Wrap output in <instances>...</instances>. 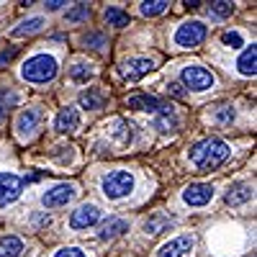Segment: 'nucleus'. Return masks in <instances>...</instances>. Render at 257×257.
<instances>
[{
	"instance_id": "obj_1",
	"label": "nucleus",
	"mask_w": 257,
	"mask_h": 257,
	"mask_svg": "<svg viewBox=\"0 0 257 257\" xmlns=\"http://www.w3.org/2000/svg\"><path fill=\"white\" fill-rule=\"evenodd\" d=\"M231 155V147L219 139V137H206L201 142H196L188 152V160L193 162L196 170H216L219 165H224Z\"/></svg>"
},
{
	"instance_id": "obj_2",
	"label": "nucleus",
	"mask_w": 257,
	"mask_h": 257,
	"mask_svg": "<svg viewBox=\"0 0 257 257\" xmlns=\"http://www.w3.org/2000/svg\"><path fill=\"white\" fill-rule=\"evenodd\" d=\"M57 70H59V64L52 54H34L24 62L21 77L26 82H34V85H47L57 77Z\"/></svg>"
},
{
	"instance_id": "obj_3",
	"label": "nucleus",
	"mask_w": 257,
	"mask_h": 257,
	"mask_svg": "<svg viewBox=\"0 0 257 257\" xmlns=\"http://www.w3.org/2000/svg\"><path fill=\"white\" fill-rule=\"evenodd\" d=\"M100 190L105 198L111 201H118V198H126L128 193L134 190V175L128 170H113V173L103 175L100 180Z\"/></svg>"
},
{
	"instance_id": "obj_4",
	"label": "nucleus",
	"mask_w": 257,
	"mask_h": 257,
	"mask_svg": "<svg viewBox=\"0 0 257 257\" xmlns=\"http://www.w3.org/2000/svg\"><path fill=\"white\" fill-rule=\"evenodd\" d=\"M206 36H208V26L203 24V21H185V24L178 26L173 41L183 49H193V47H198Z\"/></svg>"
},
{
	"instance_id": "obj_5",
	"label": "nucleus",
	"mask_w": 257,
	"mask_h": 257,
	"mask_svg": "<svg viewBox=\"0 0 257 257\" xmlns=\"http://www.w3.org/2000/svg\"><path fill=\"white\" fill-rule=\"evenodd\" d=\"M180 85L196 90V93H203V90L216 85V77H213L206 67H201V64H188V67H183V72H180Z\"/></svg>"
},
{
	"instance_id": "obj_6",
	"label": "nucleus",
	"mask_w": 257,
	"mask_h": 257,
	"mask_svg": "<svg viewBox=\"0 0 257 257\" xmlns=\"http://www.w3.org/2000/svg\"><path fill=\"white\" fill-rule=\"evenodd\" d=\"M75 196H77V185H72V183H57L54 188H49L44 196H41V203H44L47 208H62V206H67Z\"/></svg>"
},
{
	"instance_id": "obj_7",
	"label": "nucleus",
	"mask_w": 257,
	"mask_h": 257,
	"mask_svg": "<svg viewBox=\"0 0 257 257\" xmlns=\"http://www.w3.org/2000/svg\"><path fill=\"white\" fill-rule=\"evenodd\" d=\"M103 216V211L95 206V203H82L72 211V216H70V229L80 231V229H88V226H95Z\"/></svg>"
},
{
	"instance_id": "obj_8",
	"label": "nucleus",
	"mask_w": 257,
	"mask_h": 257,
	"mask_svg": "<svg viewBox=\"0 0 257 257\" xmlns=\"http://www.w3.org/2000/svg\"><path fill=\"white\" fill-rule=\"evenodd\" d=\"M24 178H18L13 173H0V206H8L16 198H21L24 193Z\"/></svg>"
},
{
	"instance_id": "obj_9",
	"label": "nucleus",
	"mask_w": 257,
	"mask_h": 257,
	"mask_svg": "<svg viewBox=\"0 0 257 257\" xmlns=\"http://www.w3.org/2000/svg\"><path fill=\"white\" fill-rule=\"evenodd\" d=\"M213 198V185L211 183H190L183 190V201L188 206H206Z\"/></svg>"
},
{
	"instance_id": "obj_10",
	"label": "nucleus",
	"mask_w": 257,
	"mask_h": 257,
	"mask_svg": "<svg viewBox=\"0 0 257 257\" xmlns=\"http://www.w3.org/2000/svg\"><path fill=\"white\" fill-rule=\"evenodd\" d=\"M152 70H155V62L149 57H134V59H126L121 64V75L126 80H139V77H144L147 72H152Z\"/></svg>"
},
{
	"instance_id": "obj_11",
	"label": "nucleus",
	"mask_w": 257,
	"mask_h": 257,
	"mask_svg": "<svg viewBox=\"0 0 257 257\" xmlns=\"http://www.w3.org/2000/svg\"><path fill=\"white\" fill-rule=\"evenodd\" d=\"M193 237L190 234H183V237H175V239H170V242H165L162 247H160V252H157V257H185L190 249H193Z\"/></svg>"
},
{
	"instance_id": "obj_12",
	"label": "nucleus",
	"mask_w": 257,
	"mask_h": 257,
	"mask_svg": "<svg viewBox=\"0 0 257 257\" xmlns=\"http://www.w3.org/2000/svg\"><path fill=\"white\" fill-rule=\"evenodd\" d=\"M41 121V113L36 108H26V111H21V116L16 118V134L21 139H31L34 132H36V126Z\"/></svg>"
},
{
	"instance_id": "obj_13",
	"label": "nucleus",
	"mask_w": 257,
	"mask_h": 257,
	"mask_svg": "<svg viewBox=\"0 0 257 257\" xmlns=\"http://www.w3.org/2000/svg\"><path fill=\"white\" fill-rule=\"evenodd\" d=\"M126 105H128V108H134V111L160 113L167 103H165V100H160V98H155V95H132V98L126 100Z\"/></svg>"
},
{
	"instance_id": "obj_14",
	"label": "nucleus",
	"mask_w": 257,
	"mask_h": 257,
	"mask_svg": "<svg viewBox=\"0 0 257 257\" xmlns=\"http://www.w3.org/2000/svg\"><path fill=\"white\" fill-rule=\"evenodd\" d=\"M54 128L57 132H75V128H80V113L77 108H72V105H67V108H62L54 118Z\"/></svg>"
},
{
	"instance_id": "obj_15",
	"label": "nucleus",
	"mask_w": 257,
	"mask_h": 257,
	"mask_svg": "<svg viewBox=\"0 0 257 257\" xmlns=\"http://www.w3.org/2000/svg\"><path fill=\"white\" fill-rule=\"evenodd\" d=\"M249 198H252V185H249V183H234V185H229L226 196H224V201H226L229 206H242V203H247Z\"/></svg>"
},
{
	"instance_id": "obj_16",
	"label": "nucleus",
	"mask_w": 257,
	"mask_h": 257,
	"mask_svg": "<svg viewBox=\"0 0 257 257\" xmlns=\"http://www.w3.org/2000/svg\"><path fill=\"white\" fill-rule=\"evenodd\" d=\"M126 231H128V221L126 219H108L100 226L98 237L103 242H108V239H116V237H121V234H126Z\"/></svg>"
},
{
	"instance_id": "obj_17",
	"label": "nucleus",
	"mask_w": 257,
	"mask_h": 257,
	"mask_svg": "<svg viewBox=\"0 0 257 257\" xmlns=\"http://www.w3.org/2000/svg\"><path fill=\"white\" fill-rule=\"evenodd\" d=\"M103 103H105V93L100 88H88L85 93H80V105L85 111H98L103 108Z\"/></svg>"
},
{
	"instance_id": "obj_18",
	"label": "nucleus",
	"mask_w": 257,
	"mask_h": 257,
	"mask_svg": "<svg viewBox=\"0 0 257 257\" xmlns=\"http://www.w3.org/2000/svg\"><path fill=\"white\" fill-rule=\"evenodd\" d=\"M237 70H239L242 75H247V77H252V75L257 72V47H254V44L242 52V57L237 59Z\"/></svg>"
},
{
	"instance_id": "obj_19",
	"label": "nucleus",
	"mask_w": 257,
	"mask_h": 257,
	"mask_svg": "<svg viewBox=\"0 0 257 257\" xmlns=\"http://www.w3.org/2000/svg\"><path fill=\"white\" fill-rule=\"evenodd\" d=\"M155 126L160 128V132H175L178 128V116H175V111H173V105H165V108L160 111V113H155Z\"/></svg>"
},
{
	"instance_id": "obj_20",
	"label": "nucleus",
	"mask_w": 257,
	"mask_h": 257,
	"mask_svg": "<svg viewBox=\"0 0 257 257\" xmlns=\"http://www.w3.org/2000/svg\"><path fill=\"white\" fill-rule=\"evenodd\" d=\"M21 254H24V242L18 237L8 234V237L0 239V257H21Z\"/></svg>"
},
{
	"instance_id": "obj_21",
	"label": "nucleus",
	"mask_w": 257,
	"mask_h": 257,
	"mask_svg": "<svg viewBox=\"0 0 257 257\" xmlns=\"http://www.w3.org/2000/svg\"><path fill=\"white\" fill-rule=\"evenodd\" d=\"M44 29V18H39V16H34V18H26V21H21V24L13 29V36H31V34H36V31H41Z\"/></svg>"
},
{
	"instance_id": "obj_22",
	"label": "nucleus",
	"mask_w": 257,
	"mask_h": 257,
	"mask_svg": "<svg viewBox=\"0 0 257 257\" xmlns=\"http://www.w3.org/2000/svg\"><path fill=\"white\" fill-rule=\"evenodd\" d=\"M88 18H90V6L88 3H77L64 13V21H67V24H82V21H88Z\"/></svg>"
},
{
	"instance_id": "obj_23",
	"label": "nucleus",
	"mask_w": 257,
	"mask_h": 257,
	"mask_svg": "<svg viewBox=\"0 0 257 257\" xmlns=\"http://www.w3.org/2000/svg\"><path fill=\"white\" fill-rule=\"evenodd\" d=\"M70 77L75 82H88V80L95 77V67L93 64H85V62H77L75 67H70Z\"/></svg>"
},
{
	"instance_id": "obj_24",
	"label": "nucleus",
	"mask_w": 257,
	"mask_h": 257,
	"mask_svg": "<svg viewBox=\"0 0 257 257\" xmlns=\"http://www.w3.org/2000/svg\"><path fill=\"white\" fill-rule=\"evenodd\" d=\"M105 21H108V26H116V29H123V26H128V13L126 11H121V8H116V6H111V8H105Z\"/></svg>"
},
{
	"instance_id": "obj_25",
	"label": "nucleus",
	"mask_w": 257,
	"mask_h": 257,
	"mask_svg": "<svg viewBox=\"0 0 257 257\" xmlns=\"http://www.w3.org/2000/svg\"><path fill=\"white\" fill-rule=\"evenodd\" d=\"M18 103V95L13 93V90H0V123L6 121V116H8V111L13 108V105Z\"/></svg>"
},
{
	"instance_id": "obj_26",
	"label": "nucleus",
	"mask_w": 257,
	"mask_h": 257,
	"mask_svg": "<svg viewBox=\"0 0 257 257\" xmlns=\"http://www.w3.org/2000/svg\"><path fill=\"white\" fill-rule=\"evenodd\" d=\"M170 226H173V221H170L167 216H152L144 221V231L147 234H160V231H167Z\"/></svg>"
},
{
	"instance_id": "obj_27",
	"label": "nucleus",
	"mask_w": 257,
	"mask_h": 257,
	"mask_svg": "<svg viewBox=\"0 0 257 257\" xmlns=\"http://www.w3.org/2000/svg\"><path fill=\"white\" fill-rule=\"evenodd\" d=\"M211 118H213V123H219V126H229L234 121V108L231 105H216L213 113H211Z\"/></svg>"
},
{
	"instance_id": "obj_28",
	"label": "nucleus",
	"mask_w": 257,
	"mask_h": 257,
	"mask_svg": "<svg viewBox=\"0 0 257 257\" xmlns=\"http://www.w3.org/2000/svg\"><path fill=\"white\" fill-rule=\"evenodd\" d=\"M167 0H152V3H149V0H147V3H142L139 6V11L144 13V16H149V18H152V16H160V13H165L167 11Z\"/></svg>"
},
{
	"instance_id": "obj_29",
	"label": "nucleus",
	"mask_w": 257,
	"mask_h": 257,
	"mask_svg": "<svg viewBox=\"0 0 257 257\" xmlns=\"http://www.w3.org/2000/svg\"><path fill=\"white\" fill-rule=\"evenodd\" d=\"M221 44L229 47V49H239V47H244V39H242L239 31H224L221 34Z\"/></svg>"
},
{
	"instance_id": "obj_30",
	"label": "nucleus",
	"mask_w": 257,
	"mask_h": 257,
	"mask_svg": "<svg viewBox=\"0 0 257 257\" xmlns=\"http://www.w3.org/2000/svg\"><path fill=\"white\" fill-rule=\"evenodd\" d=\"M82 44L90 47V49H103V47H105V34H100V31L85 34V36H82Z\"/></svg>"
},
{
	"instance_id": "obj_31",
	"label": "nucleus",
	"mask_w": 257,
	"mask_h": 257,
	"mask_svg": "<svg viewBox=\"0 0 257 257\" xmlns=\"http://www.w3.org/2000/svg\"><path fill=\"white\" fill-rule=\"evenodd\" d=\"M231 11H234V6H231V3H226V0L211 3V16H216V18H226V16H231Z\"/></svg>"
},
{
	"instance_id": "obj_32",
	"label": "nucleus",
	"mask_w": 257,
	"mask_h": 257,
	"mask_svg": "<svg viewBox=\"0 0 257 257\" xmlns=\"http://www.w3.org/2000/svg\"><path fill=\"white\" fill-rule=\"evenodd\" d=\"M54 257H88L80 247H62L59 252H54Z\"/></svg>"
},
{
	"instance_id": "obj_33",
	"label": "nucleus",
	"mask_w": 257,
	"mask_h": 257,
	"mask_svg": "<svg viewBox=\"0 0 257 257\" xmlns=\"http://www.w3.org/2000/svg\"><path fill=\"white\" fill-rule=\"evenodd\" d=\"M116 126H118V128H116L113 134H116V137H118L123 144H126V142H132V132H126V128H132V126H126L123 121H116Z\"/></svg>"
},
{
	"instance_id": "obj_34",
	"label": "nucleus",
	"mask_w": 257,
	"mask_h": 257,
	"mask_svg": "<svg viewBox=\"0 0 257 257\" xmlns=\"http://www.w3.org/2000/svg\"><path fill=\"white\" fill-rule=\"evenodd\" d=\"M16 54H18V49H16V47H8V49L0 52V67H3V64H11V62L16 59Z\"/></svg>"
},
{
	"instance_id": "obj_35",
	"label": "nucleus",
	"mask_w": 257,
	"mask_h": 257,
	"mask_svg": "<svg viewBox=\"0 0 257 257\" xmlns=\"http://www.w3.org/2000/svg\"><path fill=\"white\" fill-rule=\"evenodd\" d=\"M59 152H54V157L59 160V162H70L72 160V147H57Z\"/></svg>"
},
{
	"instance_id": "obj_36",
	"label": "nucleus",
	"mask_w": 257,
	"mask_h": 257,
	"mask_svg": "<svg viewBox=\"0 0 257 257\" xmlns=\"http://www.w3.org/2000/svg\"><path fill=\"white\" fill-rule=\"evenodd\" d=\"M167 93L175 95V98H185V88H183L180 82H170V85H167Z\"/></svg>"
},
{
	"instance_id": "obj_37",
	"label": "nucleus",
	"mask_w": 257,
	"mask_h": 257,
	"mask_svg": "<svg viewBox=\"0 0 257 257\" xmlns=\"http://www.w3.org/2000/svg\"><path fill=\"white\" fill-rule=\"evenodd\" d=\"M49 221H52V219L47 216V213H36V216L31 219V224H34L36 229H41V226H49Z\"/></svg>"
},
{
	"instance_id": "obj_38",
	"label": "nucleus",
	"mask_w": 257,
	"mask_h": 257,
	"mask_svg": "<svg viewBox=\"0 0 257 257\" xmlns=\"http://www.w3.org/2000/svg\"><path fill=\"white\" fill-rule=\"evenodd\" d=\"M62 6H67V3H64V0H49V3H47V11H59Z\"/></svg>"
},
{
	"instance_id": "obj_39",
	"label": "nucleus",
	"mask_w": 257,
	"mask_h": 257,
	"mask_svg": "<svg viewBox=\"0 0 257 257\" xmlns=\"http://www.w3.org/2000/svg\"><path fill=\"white\" fill-rule=\"evenodd\" d=\"M183 6H185V8H190V11H196V8H201L203 3H198V0H185Z\"/></svg>"
}]
</instances>
